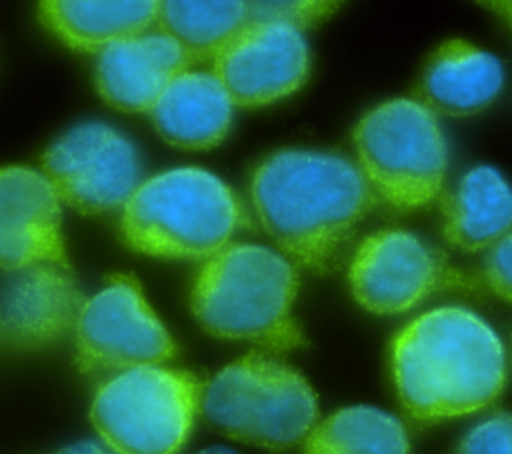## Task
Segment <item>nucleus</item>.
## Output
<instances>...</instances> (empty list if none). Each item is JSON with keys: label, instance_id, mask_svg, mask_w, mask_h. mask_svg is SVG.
<instances>
[{"label": "nucleus", "instance_id": "obj_1", "mask_svg": "<svg viewBox=\"0 0 512 454\" xmlns=\"http://www.w3.org/2000/svg\"><path fill=\"white\" fill-rule=\"evenodd\" d=\"M254 212L298 266L328 270L378 202L360 166L330 150L282 148L252 172Z\"/></svg>", "mask_w": 512, "mask_h": 454}, {"label": "nucleus", "instance_id": "obj_2", "mask_svg": "<svg viewBox=\"0 0 512 454\" xmlns=\"http://www.w3.org/2000/svg\"><path fill=\"white\" fill-rule=\"evenodd\" d=\"M392 382L420 422L460 418L490 406L506 382V350L496 330L464 306L432 308L390 344Z\"/></svg>", "mask_w": 512, "mask_h": 454}, {"label": "nucleus", "instance_id": "obj_3", "mask_svg": "<svg viewBox=\"0 0 512 454\" xmlns=\"http://www.w3.org/2000/svg\"><path fill=\"white\" fill-rule=\"evenodd\" d=\"M296 294L298 272L284 252L240 242L204 262L190 306L198 324L216 338L288 352L306 342L292 314Z\"/></svg>", "mask_w": 512, "mask_h": 454}, {"label": "nucleus", "instance_id": "obj_4", "mask_svg": "<svg viewBox=\"0 0 512 454\" xmlns=\"http://www.w3.org/2000/svg\"><path fill=\"white\" fill-rule=\"evenodd\" d=\"M244 222L234 190L214 172L180 166L140 182L122 206V236L142 254L208 260Z\"/></svg>", "mask_w": 512, "mask_h": 454}, {"label": "nucleus", "instance_id": "obj_5", "mask_svg": "<svg viewBox=\"0 0 512 454\" xmlns=\"http://www.w3.org/2000/svg\"><path fill=\"white\" fill-rule=\"evenodd\" d=\"M356 164L376 198L398 212L430 206L442 196L448 144L438 120L414 96L372 106L352 132Z\"/></svg>", "mask_w": 512, "mask_h": 454}, {"label": "nucleus", "instance_id": "obj_6", "mask_svg": "<svg viewBox=\"0 0 512 454\" xmlns=\"http://www.w3.org/2000/svg\"><path fill=\"white\" fill-rule=\"evenodd\" d=\"M200 404L216 430L262 448H288L304 440L318 418L308 380L264 354H246L224 366L202 388Z\"/></svg>", "mask_w": 512, "mask_h": 454}, {"label": "nucleus", "instance_id": "obj_7", "mask_svg": "<svg viewBox=\"0 0 512 454\" xmlns=\"http://www.w3.org/2000/svg\"><path fill=\"white\" fill-rule=\"evenodd\" d=\"M202 384L184 370L138 366L110 378L94 396L90 418L116 454H176L186 442Z\"/></svg>", "mask_w": 512, "mask_h": 454}, {"label": "nucleus", "instance_id": "obj_8", "mask_svg": "<svg viewBox=\"0 0 512 454\" xmlns=\"http://www.w3.org/2000/svg\"><path fill=\"white\" fill-rule=\"evenodd\" d=\"M40 164L58 198L82 214L124 206L142 178L136 144L100 120L68 128L44 150Z\"/></svg>", "mask_w": 512, "mask_h": 454}, {"label": "nucleus", "instance_id": "obj_9", "mask_svg": "<svg viewBox=\"0 0 512 454\" xmlns=\"http://www.w3.org/2000/svg\"><path fill=\"white\" fill-rule=\"evenodd\" d=\"M74 330L78 364L88 372L156 366L176 354V342L128 274L108 278L84 302Z\"/></svg>", "mask_w": 512, "mask_h": 454}, {"label": "nucleus", "instance_id": "obj_10", "mask_svg": "<svg viewBox=\"0 0 512 454\" xmlns=\"http://www.w3.org/2000/svg\"><path fill=\"white\" fill-rule=\"evenodd\" d=\"M304 30L272 18H252L212 60V72L242 108H260L298 92L310 76Z\"/></svg>", "mask_w": 512, "mask_h": 454}, {"label": "nucleus", "instance_id": "obj_11", "mask_svg": "<svg viewBox=\"0 0 512 454\" xmlns=\"http://www.w3.org/2000/svg\"><path fill=\"white\" fill-rule=\"evenodd\" d=\"M448 278L444 258L418 234L384 228L368 234L348 264L354 300L372 314H402L416 308Z\"/></svg>", "mask_w": 512, "mask_h": 454}, {"label": "nucleus", "instance_id": "obj_12", "mask_svg": "<svg viewBox=\"0 0 512 454\" xmlns=\"http://www.w3.org/2000/svg\"><path fill=\"white\" fill-rule=\"evenodd\" d=\"M42 170L0 168V268L68 264L62 236V208Z\"/></svg>", "mask_w": 512, "mask_h": 454}, {"label": "nucleus", "instance_id": "obj_13", "mask_svg": "<svg viewBox=\"0 0 512 454\" xmlns=\"http://www.w3.org/2000/svg\"><path fill=\"white\" fill-rule=\"evenodd\" d=\"M68 264H34L12 270L0 286V342L38 348L76 328L84 306Z\"/></svg>", "mask_w": 512, "mask_h": 454}, {"label": "nucleus", "instance_id": "obj_14", "mask_svg": "<svg viewBox=\"0 0 512 454\" xmlns=\"http://www.w3.org/2000/svg\"><path fill=\"white\" fill-rule=\"evenodd\" d=\"M192 64L160 28L118 40L98 52L94 82L100 98L122 112H150L166 86Z\"/></svg>", "mask_w": 512, "mask_h": 454}, {"label": "nucleus", "instance_id": "obj_15", "mask_svg": "<svg viewBox=\"0 0 512 454\" xmlns=\"http://www.w3.org/2000/svg\"><path fill=\"white\" fill-rule=\"evenodd\" d=\"M504 68L498 56L462 38L438 44L424 60L414 98L436 114L472 116L502 92Z\"/></svg>", "mask_w": 512, "mask_h": 454}, {"label": "nucleus", "instance_id": "obj_16", "mask_svg": "<svg viewBox=\"0 0 512 454\" xmlns=\"http://www.w3.org/2000/svg\"><path fill=\"white\" fill-rule=\"evenodd\" d=\"M234 100L212 70H184L150 108L156 132L172 146L208 150L230 132Z\"/></svg>", "mask_w": 512, "mask_h": 454}, {"label": "nucleus", "instance_id": "obj_17", "mask_svg": "<svg viewBox=\"0 0 512 454\" xmlns=\"http://www.w3.org/2000/svg\"><path fill=\"white\" fill-rule=\"evenodd\" d=\"M442 234L462 252L494 246L512 230V186L492 166H474L442 196Z\"/></svg>", "mask_w": 512, "mask_h": 454}, {"label": "nucleus", "instance_id": "obj_18", "mask_svg": "<svg viewBox=\"0 0 512 454\" xmlns=\"http://www.w3.org/2000/svg\"><path fill=\"white\" fill-rule=\"evenodd\" d=\"M160 0H38L44 28L72 50L100 52L112 42L152 30Z\"/></svg>", "mask_w": 512, "mask_h": 454}, {"label": "nucleus", "instance_id": "obj_19", "mask_svg": "<svg viewBox=\"0 0 512 454\" xmlns=\"http://www.w3.org/2000/svg\"><path fill=\"white\" fill-rule=\"evenodd\" d=\"M252 18L248 0H160L156 26L170 34L192 62H212Z\"/></svg>", "mask_w": 512, "mask_h": 454}, {"label": "nucleus", "instance_id": "obj_20", "mask_svg": "<svg viewBox=\"0 0 512 454\" xmlns=\"http://www.w3.org/2000/svg\"><path fill=\"white\" fill-rule=\"evenodd\" d=\"M304 454H410V440L390 412L346 406L310 430Z\"/></svg>", "mask_w": 512, "mask_h": 454}, {"label": "nucleus", "instance_id": "obj_21", "mask_svg": "<svg viewBox=\"0 0 512 454\" xmlns=\"http://www.w3.org/2000/svg\"><path fill=\"white\" fill-rule=\"evenodd\" d=\"M254 18L290 22L302 30L328 20L344 0H248Z\"/></svg>", "mask_w": 512, "mask_h": 454}, {"label": "nucleus", "instance_id": "obj_22", "mask_svg": "<svg viewBox=\"0 0 512 454\" xmlns=\"http://www.w3.org/2000/svg\"><path fill=\"white\" fill-rule=\"evenodd\" d=\"M454 454H512V414L496 412L474 424Z\"/></svg>", "mask_w": 512, "mask_h": 454}, {"label": "nucleus", "instance_id": "obj_23", "mask_svg": "<svg viewBox=\"0 0 512 454\" xmlns=\"http://www.w3.org/2000/svg\"><path fill=\"white\" fill-rule=\"evenodd\" d=\"M482 278L494 296L512 302V230L488 248Z\"/></svg>", "mask_w": 512, "mask_h": 454}, {"label": "nucleus", "instance_id": "obj_24", "mask_svg": "<svg viewBox=\"0 0 512 454\" xmlns=\"http://www.w3.org/2000/svg\"><path fill=\"white\" fill-rule=\"evenodd\" d=\"M56 454H116L110 446H106L104 442H96V440H82L76 444H70L62 450H58Z\"/></svg>", "mask_w": 512, "mask_h": 454}, {"label": "nucleus", "instance_id": "obj_25", "mask_svg": "<svg viewBox=\"0 0 512 454\" xmlns=\"http://www.w3.org/2000/svg\"><path fill=\"white\" fill-rule=\"evenodd\" d=\"M476 2H480L482 6H486V8L494 10V12H498L500 16H504L512 0H476Z\"/></svg>", "mask_w": 512, "mask_h": 454}, {"label": "nucleus", "instance_id": "obj_26", "mask_svg": "<svg viewBox=\"0 0 512 454\" xmlns=\"http://www.w3.org/2000/svg\"><path fill=\"white\" fill-rule=\"evenodd\" d=\"M198 454H236V452L230 450V448H224V446H210V448H206Z\"/></svg>", "mask_w": 512, "mask_h": 454}, {"label": "nucleus", "instance_id": "obj_27", "mask_svg": "<svg viewBox=\"0 0 512 454\" xmlns=\"http://www.w3.org/2000/svg\"><path fill=\"white\" fill-rule=\"evenodd\" d=\"M508 20H510V24H512V2H510V6H508V10H506V14H504Z\"/></svg>", "mask_w": 512, "mask_h": 454}]
</instances>
